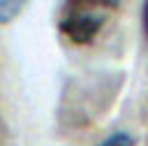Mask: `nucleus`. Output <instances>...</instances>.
Instances as JSON below:
<instances>
[{
	"mask_svg": "<svg viewBox=\"0 0 148 146\" xmlns=\"http://www.w3.org/2000/svg\"><path fill=\"white\" fill-rule=\"evenodd\" d=\"M28 0H0V25L12 23L23 9H25Z\"/></svg>",
	"mask_w": 148,
	"mask_h": 146,
	"instance_id": "nucleus-2",
	"label": "nucleus"
},
{
	"mask_svg": "<svg viewBox=\"0 0 148 146\" xmlns=\"http://www.w3.org/2000/svg\"><path fill=\"white\" fill-rule=\"evenodd\" d=\"M143 32H146V37H148V0L143 2Z\"/></svg>",
	"mask_w": 148,
	"mask_h": 146,
	"instance_id": "nucleus-4",
	"label": "nucleus"
},
{
	"mask_svg": "<svg viewBox=\"0 0 148 146\" xmlns=\"http://www.w3.org/2000/svg\"><path fill=\"white\" fill-rule=\"evenodd\" d=\"M97 146H136V141H134V137L130 132L118 130V132H111L109 137H104Z\"/></svg>",
	"mask_w": 148,
	"mask_h": 146,
	"instance_id": "nucleus-3",
	"label": "nucleus"
},
{
	"mask_svg": "<svg viewBox=\"0 0 148 146\" xmlns=\"http://www.w3.org/2000/svg\"><path fill=\"white\" fill-rule=\"evenodd\" d=\"M118 7L120 0H65L60 7L58 30L72 44H92Z\"/></svg>",
	"mask_w": 148,
	"mask_h": 146,
	"instance_id": "nucleus-1",
	"label": "nucleus"
}]
</instances>
